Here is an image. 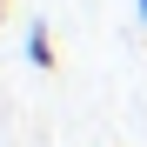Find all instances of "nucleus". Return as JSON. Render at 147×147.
Segmentation results:
<instances>
[{"instance_id":"1","label":"nucleus","mask_w":147,"mask_h":147,"mask_svg":"<svg viewBox=\"0 0 147 147\" xmlns=\"http://www.w3.org/2000/svg\"><path fill=\"white\" fill-rule=\"evenodd\" d=\"M27 60H34L40 74H54V67H60V54H54V34H47V20H34V27H27Z\"/></svg>"},{"instance_id":"2","label":"nucleus","mask_w":147,"mask_h":147,"mask_svg":"<svg viewBox=\"0 0 147 147\" xmlns=\"http://www.w3.org/2000/svg\"><path fill=\"white\" fill-rule=\"evenodd\" d=\"M134 7H140V27H147V0H134Z\"/></svg>"},{"instance_id":"3","label":"nucleus","mask_w":147,"mask_h":147,"mask_svg":"<svg viewBox=\"0 0 147 147\" xmlns=\"http://www.w3.org/2000/svg\"><path fill=\"white\" fill-rule=\"evenodd\" d=\"M7 7H13V0H0V20H7Z\"/></svg>"}]
</instances>
